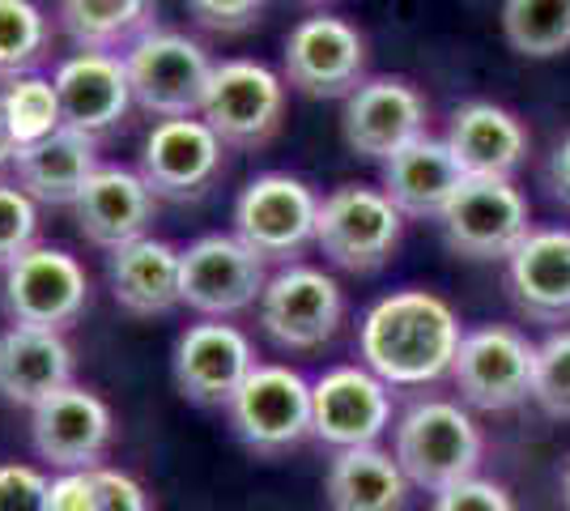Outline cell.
Listing matches in <instances>:
<instances>
[{
	"label": "cell",
	"mask_w": 570,
	"mask_h": 511,
	"mask_svg": "<svg viewBox=\"0 0 570 511\" xmlns=\"http://www.w3.org/2000/svg\"><path fill=\"white\" fill-rule=\"evenodd\" d=\"M179 252L184 247L145 235L137 244H124L107 252V286L124 316L158 320L184 307L179 294Z\"/></svg>",
	"instance_id": "cell-23"
},
{
	"label": "cell",
	"mask_w": 570,
	"mask_h": 511,
	"mask_svg": "<svg viewBox=\"0 0 570 511\" xmlns=\"http://www.w3.org/2000/svg\"><path fill=\"white\" fill-rule=\"evenodd\" d=\"M546 179H549V193H553V200L570 205V137H562V141H558V149L549 154Z\"/></svg>",
	"instance_id": "cell-39"
},
{
	"label": "cell",
	"mask_w": 570,
	"mask_h": 511,
	"mask_svg": "<svg viewBox=\"0 0 570 511\" xmlns=\"http://www.w3.org/2000/svg\"><path fill=\"white\" fill-rule=\"evenodd\" d=\"M51 86L60 95L65 124L86 132V137H95L98 146L137 107L124 56H107V51H72V56H65L56 65V73H51Z\"/></svg>",
	"instance_id": "cell-19"
},
{
	"label": "cell",
	"mask_w": 570,
	"mask_h": 511,
	"mask_svg": "<svg viewBox=\"0 0 570 511\" xmlns=\"http://www.w3.org/2000/svg\"><path fill=\"white\" fill-rule=\"evenodd\" d=\"M72 350L65 333L18 328L9 324L0 333V401L39 410L56 392L72 384Z\"/></svg>",
	"instance_id": "cell-25"
},
{
	"label": "cell",
	"mask_w": 570,
	"mask_h": 511,
	"mask_svg": "<svg viewBox=\"0 0 570 511\" xmlns=\"http://www.w3.org/2000/svg\"><path fill=\"white\" fill-rule=\"evenodd\" d=\"M0 511H48V478L35 464H0Z\"/></svg>",
	"instance_id": "cell-36"
},
{
	"label": "cell",
	"mask_w": 570,
	"mask_h": 511,
	"mask_svg": "<svg viewBox=\"0 0 570 511\" xmlns=\"http://www.w3.org/2000/svg\"><path fill=\"white\" fill-rule=\"evenodd\" d=\"M268 265L230 235H200L179 252V294L200 320H230L261 307Z\"/></svg>",
	"instance_id": "cell-10"
},
{
	"label": "cell",
	"mask_w": 570,
	"mask_h": 511,
	"mask_svg": "<svg viewBox=\"0 0 570 511\" xmlns=\"http://www.w3.org/2000/svg\"><path fill=\"white\" fill-rule=\"evenodd\" d=\"M303 4H320V0H303Z\"/></svg>",
	"instance_id": "cell-42"
},
{
	"label": "cell",
	"mask_w": 570,
	"mask_h": 511,
	"mask_svg": "<svg viewBox=\"0 0 570 511\" xmlns=\"http://www.w3.org/2000/svg\"><path fill=\"white\" fill-rule=\"evenodd\" d=\"M404 239V214L383 196V188L341 184L320 200L315 247L328 256V265L345 273H380Z\"/></svg>",
	"instance_id": "cell-6"
},
{
	"label": "cell",
	"mask_w": 570,
	"mask_h": 511,
	"mask_svg": "<svg viewBox=\"0 0 570 511\" xmlns=\"http://www.w3.org/2000/svg\"><path fill=\"white\" fill-rule=\"evenodd\" d=\"M502 35L528 60L570 51V0H502Z\"/></svg>",
	"instance_id": "cell-29"
},
{
	"label": "cell",
	"mask_w": 570,
	"mask_h": 511,
	"mask_svg": "<svg viewBox=\"0 0 570 511\" xmlns=\"http://www.w3.org/2000/svg\"><path fill=\"white\" fill-rule=\"evenodd\" d=\"M235 439L264 461L303 448L311 435V380L285 363H256L235 401L226 405Z\"/></svg>",
	"instance_id": "cell-5"
},
{
	"label": "cell",
	"mask_w": 570,
	"mask_h": 511,
	"mask_svg": "<svg viewBox=\"0 0 570 511\" xmlns=\"http://www.w3.org/2000/svg\"><path fill=\"white\" fill-rule=\"evenodd\" d=\"M98 167H102V158H98L95 137H86V132H77V128L65 124L51 137H43L39 146L18 149V158H13V184L35 205L72 209Z\"/></svg>",
	"instance_id": "cell-24"
},
{
	"label": "cell",
	"mask_w": 570,
	"mask_h": 511,
	"mask_svg": "<svg viewBox=\"0 0 570 511\" xmlns=\"http://www.w3.org/2000/svg\"><path fill=\"white\" fill-rule=\"evenodd\" d=\"M460 341L464 328L448 298L404 286L366 307L357 324V358L387 389H426L452 380Z\"/></svg>",
	"instance_id": "cell-1"
},
{
	"label": "cell",
	"mask_w": 570,
	"mask_h": 511,
	"mask_svg": "<svg viewBox=\"0 0 570 511\" xmlns=\"http://www.w3.org/2000/svg\"><path fill=\"white\" fill-rule=\"evenodd\" d=\"M0 120L18 149L39 146L56 128H65V111H60V95H56L51 77L30 73L4 81L0 86Z\"/></svg>",
	"instance_id": "cell-30"
},
{
	"label": "cell",
	"mask_w": 570,
	"mask_h": 511,
	"mask_svg": "<svg viewBox=\"0 0 570 511\" xmlns=\"http://www.w3.org/2000/svg\"><path fill=\"white\" fill-rule=\"evenodd\" d=\"M430 102L409 77H366L341 111V137L366 163H387L409 141L426 137Z\"/></svg>",
	"instance_id": "cell-17"
},
{
	"label": "cell",
	"mask_w": 570,
	"mask_h": 511,
	"mask_svg": "<svg viewBox=\"0 0 570 511\" xmlns=\"http://www.w3.org/2000/svg\"><path fill=\"white\" fill-rule=\"evenodd\" d=\"M30 247H39V205L13 179H0V273Z\"/></svg>",
	"instance_id": "cell-33"
},
{
	"label": "cell",
	"mask_w": 570,
	"mask_h": 511,
	"mask_svg": "<svg viewBox=\"0 0 570 511\" xmlns=\"http://www.w3.org/2000/svg\"><path fill=\"white\" fill-rule=\"evenodd\" d=\"M430 511H520L511 490L490 482V478H469V482H455V487L439 490Z\"/></svg>",
	"instance_id": "cell-35"
},
{
	"label": "cell",
	"mask_w": 570,
	"mask_h": 511,
	"mask_svg": "<svg viewBox=\"0 0 570 511\" xmlns=\"http://www.w3.org/2000/svg\"><path fill=\"white\" fill-rule=\"evenodd\" d=\"M460 184H464V170L455 163L452 146L443 137H430V132L409 141L401 154H392L383 163V196L404 218L439 222Z\"/></svg>",
	"instance_id": "cell-26"
},
{
	"label": "cell",
	"mask_w": 570,
	"mask_h": 511,
	"mask_svg": "<svg viewBox=\"0 0 570 511\" xmlns=\"http://www.w3.org/2000/svg\"><path fill=\"white\" fill-rule=\"evenodd\" d=\"M282 77L307 98H345L366 81V39L362 30L333 13L303 18L285 35Z\"/></svg>",
	"instance_id": "cell-13"
},
{
	"label": "cell",
	"mask_w": 570,
	"mask_h": 511,
	"mask_svg": "<svg viewBox=\"0 0 570 511\" xmlns=\"http://www.w3.org/2000/svg\"><path fill=\"white\" fill-rule=\"evenodd\" d=\"M124 69H128L132 98L141 111L158 120H188V116H200L205 107L217 60L205 51L200 39L158 26L124 56Z\"/></svg>",
	"instance_id": "cell-3"
},
{
	"label": "cell",
	"mask_w": 570,
	"mask_h": 511,
	"mask_svg": "<svg viewBox=\"0 0 570 511\" xmlns=\"http://www.w3.org/2000/svg\"><path fill=\"white\" fill-rule=\"evenodd\" d=\"M48 511H98L95 469L56 473V478L48 482Z\"/></svg>",
	"instance_id": "cell-38"
},
{
	"label": "cell",
	"mask_w": 570,
	"mask_h": 511,
	"mask_svg": "<svg viewBox=\"0 0 570 511\" xmlns=\"http://www.w3.org/2000/svg\"><path fill=\"white\" fill-rule=\"evenodd\" d=\"M392 456L401 461L409 487L439 494L455 482L476 478V469L485 461V435L464 401L422 396L396 417Z\"/></svg>",
	"instance_id": "cell-2"
},
{
	"label": "cell",
	"mask_w": 570,
	"mask_h": 511,
	"mask_svg": "<svg viewBox=\"0 0 570 511\" xmlns=\"http://www.w3.org/2000/svg\"><path fill=\"white\" fill-rule=\"evenodd\" d=\"M137 170L149 184V193L170 205H196L209 196L222 170H226V146L200 116L188 120H158L149 128L137 158Z\"/></svg>",
	"instance_id": "cell-15"
},
{
	"label": "cell",
	"mask_w": 570,
	"mask_h": 511,
	"mask_svg": "<svg viewBox=\"0 0 570 511\" xmlns=\"http://www.w3.org/2000/svg\"><path fill=\"white\" fill-rule=\"evenodd\" d=\"M392 426V389L371 366L341 363L311 380V435L333 452L371 448Z\"/></svg>",
	"instance_id": "cell-16"
},
{
	"label": "cell",
	"mask_w": 570,
	"mask_h": 511,
	"mask_svg": "<svg viewBox=\"0 0 570 511\" xmlns=\"http://www.w3.org/2000/svg\"><path fill=\"white\" fill-rule=\"evenodd\" d=\"M4 316L18 328H43V333H69L90 307V277L77 256L65 247L39 244L30 247L18 265L4 268L0 282Z\"/></svg>",
	"instance_id": "cell-11"
},
{
	"label": "cell",
	"mask_w": 570,
	"mask_h": 511,
	"mask_svg": "<svg viewBox=\"0 0 570 511\" xmlns=\"http://www.w3.org/2000/svg\"><path fill=\"white\" fill-rule=\"evenodd\" d=\"M443 141L452 146L460 170L481 175V179H511L532 149V137L520 116L485 98L455 107Z\"/></svg>",
	"instance_id": "cell-22"
},
{
	"label": "cell",
	"mask_w": 570,
	"mask_h": 511,
	"mask_svg": "<svg viewBox=\"0 0 570 511\" xmlns=\"http://www.w3.org/2000/svg\"><path fill=\"white\" fill-rule=\"evenodd\" d=\"M537 380V345L511 324H476L464 328L452 384L460 401L481 414H507L532 401Z\"/></svg>",
	"instance_id": "cell-8"
},
{
	"label": "cell",
	"mask_w": 570,
	"mask_h": 511,
	"mask_svg": "<svg viewBox=\"0 0 570 511\" xmlns=\"http://www.w3.org/2000/svg\"><path fill=\"white\" fill-rule=\"evenodd\" d=\"M532 401H537V410L546 417H558V422L570 417V328H553L537 345Z\"/></svg>",
	"instance_id": "cell-32"
},
{
	"label": "cell",
	"mask_w": 570,
	"mask_h": 511,
	"mask_svg": "<svg viewBox=\"0 0 570 511\" xmlns=\"http://www.w3.org/2000/svg\"><path fill=\"white\" fill-rule=\"evenodd\" d=\"M439 230L455 256L464 261H511V252L532 235V209L528 196L511 179H481L464 175L452 205L443 209Z\"/></svg>",
	"instance_id": "cell-12"
},
{
	"label": "cell",
	"mask_w": 570,
	"mask_h": 511,
	"mask_svg": "<svg viewBox=\"0 0 570 511\" xmlns=\"http://www.w3.org/2000/svg\"><path fill=\"white\" fill-rule=\"evenodd\" d=\"M409 490L413 487L401 461L380 443L336 452L324 473V494L333 511H404Z\"/></svg>",
	"instance_id": "cell-27"
},
{
	"label": "cell",
	"mask_w": 570,
	"mask_h": 511,
	"mask_svg": "<svg viewBox=\"0 0 570 511\" xmlns=\"http://www.w3.org/2000/svg\"><path fill=\"white\" fill-rule=\"evenodd\" d=\"M285 98H289V86L277 69L238 56L214 69L200 120L214 128L226 149H264L282 132Z\"/></svg>",
	"instance_id": "cell-9"
},
{
	"label": "cell",
	"mask_w": 570,
	"mask_h": 511,
	"mask_svg": "<svg viewBox=\"0 0 570 511\" xmlns=\"http://www.w3.org/2000/svg\"><path fill=\"white\" fill-rule=\"evenodd\" d=\"M562 499H567V511H570V452L567 461H562Z\"/></svg>",
	"instance_id": "cell-41"
},
{
	"label": "cell",
	"mask_w": 570,
	"mask_h": 511,
	"mask_svg": "<svg viewBox=\"0 0 570 511\" xmlns=\"http://www.w3.org/2000/svg\"><path fill=\"white\" fill-rule=\"evenodd\" d=\"M95 487H98V511H154L149 490H145L132 473H124V469L98 464Z\"/></svg>",
	"instance_id": "cell-37"
},
{
	"label": "cell",
	"mask_w": 570,
	"mask_h": 511,
	"mask_svg": "<svg viewBox=\"0 0 570 511\" xmlns=\"http://www.w3.org/2000/svg\"><path fill=\"white\" fill-rule=\"evenodd\" d=\"M72 218H77V230L86 244L116 252V247L137 244L149 235V226L158 218V196L149 193V184L137 167L102 163L90 175L86 193L77 196Z\"/></svg>",
	"instance_id": "cell-20"
},
{
	"label": "cell",
	"mask_w": 570,
	"mask_h": 511,
	"mask_svg": "<svg viewBox=\"0 0 570 511\" xmlns=\"http://www.w3.org/2000/svg\"><path fill=\"white\" fill-rule=\"evenodd\" d=\"M261 328L277 350L307 354L336 337L345 320V291L328 268L320 265H282L268 273V286L261 294Z\"/></svg>",
	"instance_id": "cell-7"
},
{
	"label": "cell",
	"mask_w": 570,
	"mask_h": 511,
	"mask_svg": "<svg viewBox=\"0 0 570 511\" xmlns=\"http://www.w3.org/2000/svg\"><path fill=\"white\" fill-rule=\"evenodd\" d=\"M116 439V417L111 405L98 392L69 384L43 401L39 410H30V443L35 456L48 461L56 473H81L98 469L107 448Z\"/></svg>",
	"instance_id": "cell-18"
},
{
	"label": "cell",
	"mask_w": 570,
	"mask_h": 511,
	"mask_svg": "<svg viewBox=\"0 0 570 511\" xmlns=\"http://www.w3.org/2000/svg\"><path fill=\"white\" fill-rule=\"evenodd\" d=\"M256 345L252 337L230 324V320H196L188 324L175 354H170V375L184 401L200 410H226L243 389V380L256 371Z\"/></svg>",
	"instance_id": "cell-14"
},
{
	"label": "cell",
	"mask_w": 570,
	"mask_h": 511,
	"mask_svg": "<svg viewBox=\"0 0 570 511\" xmlns=\"http://www.w3.org/2000/svg\"><path fill=\"white\" fill-rule=\"evenodd\" d=\"M507 294L532 324H570L567 226H532V235L507 261Z\"/></svg>",
	"instance_id": "cell-21"
},
{
	"label": "cell",
	"mask_w": 570,
	"mask_h": 511,
	"mask_svg": "<svg viewBox=\"0 0 570 511\" xmlns=\"http://www.w3.org/2000/svg\"><path fill=\"white\" fill-rule=\"evenodd\" d=\"M320 196L289 170H264L235 200V235L264 265H298L315 244Z\"/></svg>",
	"instance_id": "cell-4"
},
{
	"label": "cell",
	"mask_w": 570,
	"mask_h": 511,
	"mask_svg": "<svg viewBox=\"0 0 570 511\" xmlns=\"http://www.w3.org/2000/svg\"><path fill=\"white\" fill-rule=\"evenodd\" d=\"M56 22L77 51L128 56L149 30H158L154 0H60Z\"/></svg>",
	"instance_id": "cell-28"
},
{
	"label": "cell",
	"mask_w": 570,
	"mask_h": 511,
	"mask_svg": "<svg viewBox=\"0 0 570 511\" xmlns=\"http://www.w3.org/2000/svg\"><path fill=\"white\" fill-rule=\"evenodd\" d=\"M188 18L209 35H243L264 18L268 0H184Z\"/></svg>",
	"instance_id": "cell-34"
},
{
	"label": "cell",
	"mask_w": 570,
	"mask_h": 511,
	"mask_svg": "<svg viewBox=\"0 0 570 511\" xmlns=\"http://www.w3.org/2000/svg\"><path fill=\"white\" fill-rule=\"evenodd\" d=\"M51 22L35 0H0V86L48 65Z\"/></svg>",
	"instance_id": "cell-31"
},
{
	"label": "cell",
	"mask_w": 570,
	"mask_h": 511,
	"mask_svg": "<svg viewBox=\"0 0 570 511\" xmlns=\"http://www.w3.org/2000/svg\"><path fill=\"white\" fill-rule=\"evenodd\" d=\"M13 158H18V146H13L9 128H4V120H0V179H4V170H13Z\"/></svg>",
	"instance_id": "cell-40"
}]
</instances>
